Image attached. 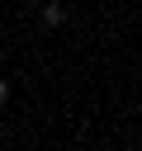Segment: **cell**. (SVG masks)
I'll use <instances>...</instances> for the list:
<instances>
[{
	"instance_id": "6da1fadb",
	"label": "cell",
	"mask_w": 142,
	"mask_h": 151,
	"mask_svg": "<svg viewBox=\"0 0 142 151\" xmlns=\"http://www.w3.org/2000/svg\"><path fill=\"white\" fill-rule=\"evenodd\" d=\"M38 5H43V24H47V28H62V24H66V9H62L57 0H38Z\"/></svg>"
},
{
	"instance_id": "3957f363",
	"label": "cell",
	"mask_w": 142,
	"mask_h": 151,
	"mask_svg": "<svg viewBox=\"0 0 142 151\" xmlns=\"http://www.w3.org/2000/svg\"><path fill=\"white\" fill-rule=\"evenodd\" d=\"M24 5H38V0H24Z\"/></svg>"
},
{
	"instance_id": "7a4b0ae2",
	"label": "cell",
	"mask_w": 142,
	"mask_h": 151,
	"mask_svg": "<svg viewBox=\"0 0 142 151\" xmlns=\"http://www.w3.org/2000/svg\"><path fill=\"white\" fill-rule=\"evenodd\" d=\"M5 99H9V80L0 76V104H5Z\"/></svg>"
}]
</instances>
